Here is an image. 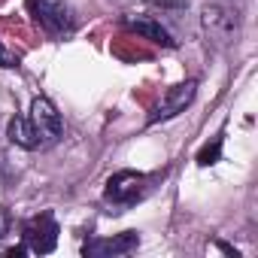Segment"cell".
<instances>
[{
    "label": "cell",
    "mask_w": 258,
    "mask_h": 258,
    "mask_svg": "<svg viewBox=\"0 0 258 258\" xmlns=\"http://www.w3.org/2000/svg\"><path fill=\"white\" fill-rule=\"evenodd\" d=\"M7 137H10L16 146H22V149H37V146H40V140H37V134H34L31 121L22 118V115L10 118V124H7Z\"/></svg>",
    "instance_id": "cell-9"
},
{
    "label": "cell",
    "mask_w": 258,
    "mask_h": 258,
    "mask_svg": "<svg viewBox=\"0 0 258 258\" xmlns=\"http://www.w3.org/2000/svg\"><path fill=\"white\" fill-rule=\"evenodd\" d=\"M28 121H31V127H34L40 146L55 143V140L61 137V131H64V121H61V115H58V109H55V103H52L49 97H34V103H31V118H28Z\"/></svg>",
    "instance_id": "cell-1"
},
{
    "label": "cell",
    "mask_w": 258,
    "mask_h": 258,
    "mask_svg": "<svg viewBox=\"0 0 258 258\" xmlns=\"http://www.w3.org/2000/svg\"><path fill=\"white\" fill-rule=\"evenodd\" d=\"M143 188H146V176L137 173V170H118L106 179V188H103V198L109 204H134L143 198Z\"/></svg>",
    "instance_id": "cell-2"
},
{
    "label": "cell",
    "mask_w": 258,
    "mask_h": 258,
    "mask_svg": "<svg viewBox=\"0 0 258 258\" xmlns=\"http://www.w3.org/2000/svg\"><path fill=\"white\" fill-rule=\"evenodd\" d=\"M204 28L216 37V40H231L234 37V31H237V19L228 13V10H222V7H207L204 10Z\"/></svg>",
    "instance_id": "cell-8"
},
{
    "label": "cell",
    "mask_w": 258,
    "mask_h": 258,
    "mask_svg": "<svg viewBox=\"0 0 258 258\" xmlns=\"http://www.w3.org/2000/svg\"><path fill=\"white\" fill-rule=\"evenodd\" d=\"M222 158V137H216L213 143H207L201 152H198V164L201 167H210V164H216Z\"/></svg>",
    "instance_id": "cell-10"
},
{
    "label": "cell",
    "mask_w": 258,
    "mask_h": 258,
    "mask_svg": "<svg viewBox=\"0 0 258 258\" xmlns=\"http://www.w3.org/2000/svg\"><path fill=\"white\" fill-rule=\"evenodd\" d=\"M124 25L131 28L134 34H140L143 40H149V43H158V46H164V49H170V46H173V37L167 34V28H164L161 22L149 19V16H131Z\"/></svg>",
    "instance_id": "cell-7"
},
{
    "label": "cell",
    "mask_w": 258,
    "mask_h": 258,
    "mask_svg": "<svg viewBox=\"0 0 258 258\" xmlns=\"http://www.w3.org/2000/svg\"><path fill=\"white\" fill-rule=\"evenodd\" d=\"M140 246V234L137 231H121V234H112V237H97V240H88L82 246L85 255L91 258H112V255H127Z\"/></svg>",
    "instance_id": "cell-5"
},
{
    "label": "cell",
    "mask_w": 258,
    "mask_h": 258,
    "mask_svg": "<svg viewBox=\"0 0 258 258\" xmlns=\"http://www.w3.org/2000/svg\"><path fill=\"white\" fill-rule=\"evenodd\" d=\"M195 91H198V85H195V79H188V82H179V85H173V88H167L164 91V97H161V103H158V109L149 115V121L155 124V121H164V118H173L176 112H182L191 100H195Z\"/></svg>",
    "instance_id": "cell-6"
},
{
    "label": "cell",
    "mask_w": 258,
    "mask_h": 258,
    "mask_svg": "<svg viewBox=\"0 0 258 258\" xmlns=\"http://www.w3.org/2000/svg\"><path fill=\"white\" fill-rule=\"evenodd\" d=\"M25 252H28V246H13V249H7L4 255H7V258H22Z\"/></svg>",
    "instance_id": "cell-13"
},
{
    "label": "cell",
    "mask_w": 258,
    "mask_h": 258,
    "mask_svg": "<svg viewBox=\"0 0 258 258\" xmlns=\"http://www.w3.org/2000/svg\"><path fill=\"white\" fill-rule=\"evenodd\" d=\"M146 4L161 7V10H182V7H188V0H146Z\"/></svg>",
    "instance_id": "cell-12"
},
{
    "label": "cell",
    "mask_w": 258,
    "mask_h": 258,
    "mask_svg": "<svg viewBox=\"0 0 258 258\" xmlns=\"http://www.w3.org/2000/svg\"><path fill=\"white\" fill-rule=\"evenodd\" d=\"M0 67H10V70H13V67H19V55H16V52H10L4 43H0Z\"/></svg>",
    "instance_id": "cell-11"
},
{
    "label": "cell",
    "mask_w": 258,
    "mask_h": 258,
    "mask_svg": "<svg viewBox=\"0 0 258 258\" xmlns=\"http://www.w3.org/2000/svg\"><path fill=\"white\" fill-rule=\"evenodd\" d=\"M7 231H10V219H7V213H0V240L7 237Z\"/></svg>",
    "instance_id": "cell-14"
},
{
    "label": "cell",
    "mask_w": 258,
    "mask_h": 258,
    "mask_svg": "<svg viewBox=\"0 0 258 258\" xmlns=\"http://www.w3.org/2000/svg\"><path fill=\"white\" fill-rule=\"evenodd\" d=\"M25 246L28 252H37V255H49L58 246V225L49 213H40L31 222H25Z\"/></svg>",
    "instance_id": "cell-3"
},
{
    "label": "cell",
    "mask_w": 258,
    "mask_h": 258,
    "mask_svg": "<svg viewBox=\"0 0 258 258\" xmlns=\"http://www.w3.org/2000/svg\"><path fill=\"white\" fill-rule=\"evenodd\" d=\"M31 10L49 34H67L73 28V13L64 0H31Z\"/></svg>",
    "instance_id": "cell-4"
}]
</instances>
